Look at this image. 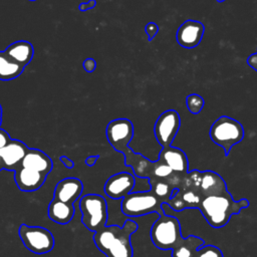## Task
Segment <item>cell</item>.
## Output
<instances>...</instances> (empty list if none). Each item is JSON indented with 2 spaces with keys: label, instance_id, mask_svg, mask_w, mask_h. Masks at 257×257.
Masks as SVG:
<instances>
[{
  "label": "cell",
  "instance_id": "cell-13",
  "mask_svg": "<svg viewBox=\"0 0 257 257\" xmlns=\"http://www.w3.org/2000/svg\"><path fill=\"white\" fill-rule=\"evenodd\" d=\"M29 148L19 140H12L0 150L4 170L16 171L22 164V161Z\"/></svg>",
  "mask_w": 257,
  "mask_h": 257
},
{
  "label": "cell",
  "instance_id": "cell-19",
  "mask_svg": "<svg viewBox=\"0 0 257 257\" xmlns=\"http://www.w3.org/2000/svg\"><path fill=\"white\" fill-rule=\"evenodd\" d=\"M125 157V165L133 168L134 173L139 178H147L151 179L153 177V171L155 162H151L141 154H137L133 152L131 149L124 155Z\"/></svg>",
  "mask_w": 257,
  "mask_h": 257
},
{
  "label": "cell",
  "instance_id": "cell-24",
  "mask_svg": "<svg viewBox=\"0 0 257 257\" xmlns=\"http://www.w3.org/2000/svg\"><path fill=\"white\" fill-rule=\"evenodd\" d=\"M24 66L11 59L4 51H0V80H11L18 77Z\"/></svg>",
  "mask_w": 257,
  "mask_h": 257
},
{
  "label": "cell",
  "instance_id": "cell-15",
  "mask_svg": "<svg viewBox=\"0 0 257 257\" xmlns=\"http://www.w3.org/2000/svg\"><path fill=\"white\" fill-rule=\"evenodd\" d=\"M45 175L20 166L14 175L15 183L20 191L23 192H33L38 190L46 180Z\"/></svg>",
  "mask_w": 257,
  "mask_h": 257
},
{
  "label": "cell",
  "instance_id": "cell-39",
  "mask_svg": "<svg viewBox=\"0 0 257 257\" xmlns=\"http://www.w3.org/2000/svg\"><path fill=\"white\" fill-rule=\"evenodd\" d=\"M30 1H35V0H30Z\"/></svg>",
  "mask_w": 257,
  "mask_h": 257
},
{
  "label": "cell",
  "instance_id": "cell-8",
  "mask_svg": "<svg viewBox=\"0 0 257 257\" xmlns=\"http://www.w3.org/2000/svg\"><path fill=\"white\" fill-rule=\"evenodd\" d=\"M105 136L115 151L125 155L130 151L128 144L134 137L133 122L127 118L113 119L106 125Z\"/></svg>",
  "mask_w": 257,
  "mask_h": 257
},
{
  "label": "cell",
  "instance_id": "cell-16",
  "mask_svg": "<svg viewBox=\"0 0 257 257\" xmlns=\"http://www.w3.org/2000/svg\"><path fill=\"white\" fill-rule=\"evenodd\" d=\"M158 160L168 165L175 173L187 174L189 172V161L187 155L179 148L173 146L163 148Z\"/></svg>",
  "mask_w": 257,
  "mask_h": 257
},
{
  "label": "cell",
  "instance_id": "cell-11",
  "mask_svg": "<svg viewBox=\"0 0 257 257\" xmlns=\"http://www.w3.org/2000/svg\"><path fill=\"white\" fill-rule=\"evenodd\" d=\"M205 32V26L200 21L186 20L178 28L176 39L185 48H194L199 45Z\"/></svg>",
  "mask_w": 257,
  "mask_h": 257
},
{
  "label": "cell",
  "instance_id": "cell-22",
  "mask_svg": "<svg viewBox=\"0 0 257 257\" xmlns=\"http://www.w3.org/2000/svg\"><path fill=\"white\" fill-rule=\"evenodd\" d=\"M47 214L49 219L53 222L58 224H67L74 216V207L73 204L52 199L48 205Z\"/></svg>",
  "mask_w": 257,
  "mask_h": 257
},
{
  "label": "cell",
  "instance_id": "cell-34",
  "mask_svg": "<svg viewBox=\"0 0 257 257\" xmlns=\"http://www.w3.org/2000/svg\"><path fill=\"white\" fill-rule=\"evenodd\" d=\"M60 161L64 165V167L67 168V169H72L74 167V163L69 158H67L65 156H61L60 157Z\"/></svg>",
  "mask_w": 257,
  "mask_h": 257
},
{
  "label": "cell",
  "instance_id": "cell-9",
  "mask_svg": "<svg viewBox=\"0 0 257 257\" xmlns=\"http://www.w3.org/2000/svg\"><path fill=\"white\" fill-rule=\"evenodd\" d=\"M181 126V117L177 110L169 109L160 114L154 126V134L162 148L172 146Z\"/></svg>",
  "mask_w": 257,
  "mask_h": 257
},
{
  "label": "cell",
  "instance_id": "cell-7",
  "mask_svg": "<svg viewBox=\"0 0 257 257\" xmlns=\"http://www.w3.org/2000/svg\"><path fill=\"white\" fill-rule=\"evenodd\" d=\"M18 235L26 249L32 253L45 254L54 248V237L44 227L21 224L18 229Z\"/></svg>",
  "mask_w": 257,
  "mask_h": 257
},
{
  "label": "cell",
  "instance_id": "cell-27",
  "mask_svg": "<svg viewBox=\"0 0 257 257\" xmlns=\"http://www.w3.org/2000/svg\"><path fill=\"white\" fill-rule=\"evenodd\" d=\"M186 104L191 113L198 114L203 109L205 100L201 95L197 93H191L186 98Z\"/></svg>",
  "mask_w": 257,
  "mask_h": 257
},
{
  "label": "cell",
  "instance_id": "cell-1",
  "mask_svg": "<svg viewBox=\"0 0 257 257\" xmlns=\"http://www.w3.org/2000/svg\"><path fill=\"white\" fill-rule=\"evenodd\" d=\"M249 206V201L245 198L234 201L231 194L227 191L220 195L204 197L198 209L213 228H222L228 224L234 214H238L242 209Z\"/></svg>",
  "mask_w": 257,
  "mask_h": 257
},
{
  "label": "cell",
  "instance_id": "cell-33",
  "mask_svg": "<svg viewBox=\"0 0 257 257\" xmlns=\"http://www.w3.org/2000/svg\"><path fill=\"white\" fill-rule=\"evenodd\" d=\"M247 63L254 69L257 71V52L251 54L248 58H247Z\"/></svg>",
  "mask_w": 257,
  "mask_h": 257
},
{
  "label": "cell",
  "instance_id": "cell-12",
  "mask_svg": "<svg viewBox=\"0 0 257 257\" xmlns=\"http://www.w3.org/2000/svg\"><path fill=\"white\" fill-rule=\"evenodd\" d=\"M124 231L114 240L108 250L105 252L106 257H133L134 250L131 244V236L138 230V224L127 219L124 222Z\"/></svg>",
  "mask_w": 257,
  "mask_h": 257
},
{
  "label": "cell",
  "instance_id": "cell-31",
  "mask_svg": "<svg viewBox=\"0 0 257 257\" xmlns=\"http://www.w3.org/2000/svg\"><path fill=\"white\" fill-rule=\"evenodd\" d=\"M11 141V138L9 137L8 133L2 128H0V150L4 148L9 142Z\"/></svg>",
  "mask_w": 257,
  "mask_h": 257
},
{
  "label": "cell",
  "instance_id": "cell-37",
  "mask_svg": "<svg viewBox=\"0 0 257 257\" xmlns=\"http://www.w3.org/2000/svg\"><path fill=\"white\" fill-rule=\"evenodd\" d=\"M1 121H2V107L0 104V125H1Z\"/></svg>",
  "mask_w": 257,
  "mask_h": 257
},
{
  "label": "cell",
  "instance_id": "cell-32",
  "mask_svg": "<svg viewBox=\"0 0 257 257\" xmlns=\"http://www.w3.org/2000/svg\"><path fill=\"white\" fill-rule=\"evenodd\" d=\"M95 5H96V1H95V0H89V1L86 2V3H80L79 6H78V9H79L80 11L84 12V11H87V10H89V9L94 8Z\"/></svg>",
  "mask_w": 257,
  "mask_h": 257
},
{
  "label": "cell",
  "instance_id": "cell-28",
  "mask_svg": "<svg viewBox=\"0 0 257 257\" xmlns=\"http://www.w3.org/2000/svg\"><path fill=\"white\" fill-rule=\"evenodd\" d=\"M196 257H224L220 248L214 245H203L196 253Z\"/></svg>",
  "mask_w": 257,
  "mask_h": 257
},
{
  "label": "cell",
  "instance_id": "cell-30",
  "mask_svg": "<svg viewBox=\"0 0 257 257\" xmlns=\"http://www.w3.org/2000/svg\"><path fill=\"white\" fill-rule=\"evenodd\" d=\"M82 65H83L84 70L87 71V72H92V71H94L95 68H96V62H95L94 58H90V57H89V58H86V59L83 61Z\"/></svg>",
  "mask_w": 257,
  "mask_h": 257
},
{
  "label": "cell",
  "instance_id": "cell-6",
  "mask_svg": "<svg viewBox=\"0 0 257 257\" xmlns=\"http://www.w3.org/2000/svg\"><path fill=\"white\" fill-rule=\"evenodd\" d=\"M163 202L150 190L130 193L122 198L120 203L121 212L130 217H140L151 213L163 215Z\"/></svg>",
  "mask_w": 257,
  "mask_h": 257
},
{
  "label": "cell",
  "instance_id": "cell-36",
  "mask_svg": "<svg viewBox=\"0 0 257 257\" xmlns=\"http://www.w3.org/2000/svg\"><path fill=\"white\" fill-rule=\"evenodd\" d=\"M4 169L3 167V162H2V158H1V154H0V171H2Z\"/></svg>",
  "mask_w": 257,
  "mask_h": 257
},
{
  "label": "cell",
  "instance_id": "cell-14",
  "mask_svg": "<svg viewBox=\"0 0 257 257\" xmlns=\"http://www.w3.org/2000/svg\"><path fill=\"white\" fill-rule=\"evenodd\" d=\"M83 185L77 178H65L59 181L54 189L53 199L73 204L82 194Z\"/></svg>",
  "mask_w": 257,
  "mask_h": 257
},
{
  "label": "cell",
  "instance_id": "cell-25",
  "mask_svg": "<svg viewBox=\"0 0 257 257\" xmlns=\"http://www.w3.org/2000/svg\"><path fill=\"white\" fill-rule=\"evenodd\" d=\"M149 182L151 185V191L163 202V204H168L176 188L173 185H171L169 181L163 179L152 178L149 179Z\"/></svg>",
  "mask_w": 257,
  "mask_h": 257
},
{
  "label": "cell",
  "instance_id": "cell-26",
  "mask_svg": "<svg viewBox=\"0 0 257 257\" xmlns=\"http://www.w3.org/2000/svg\"><path fill=\"white\" fill-rule=\"evenodd\" d=\"M174 174H175V172L168 165L163 163L162 161L158 160V161L155 162L154 171H153V177L152 178L163 179V180L169 181L173 177Z\"/></svg>",
  "mask_w": 257,
  "mask_h": 257
},
{
  "label": "cell",
  "instance_id": "cell-2",
  "mask_svg": "<svg viewBox=\"0 0 257 257\" xmlns=\"http://www.w3.org/2000/svg\"><path fill=\"white\" fill-rule=\"evenodd\" d=\"M201 172L194 170L188 172L179 189H175L168 205L175 211L180 212L187 208H198L203 199L200 190Z\"/></svg>",
  "mask_w": 257,
  "mask_h": 257
},
{
  "label": "cell",
  "instance_id": "cell-4",
  "mask_svg": "<svg viewBox=\"0 0 257 257\" xmlns=\"http://www.w3.org/2000/svg\"><path fill=\"white\" fill-rule=\"evenodd\" d=\"M244 127L238 120L222 115L217 118L210 127V138L220 146L226 156L229 155L233 146L240 143L244 138Z\"/></svg>",
  "mask_w": 257,
  "mask_h": 257
},
{
  "label": "cell",
  "instance_id": "cell-29",
  "mask_svg": "<svg viewBox=\"0 0 257 257\" xmlns=\"http://www.w3.org/2000/svg\"><path fill=\"white\" fill-rule=\"evenodd\" d=\"M145 30H146V33L148 35L149 40H152L157 35V33L159 32V26L155 22H150L146 25Z\"/></svg>",
  "mask_w": 257,
  "mask_h": 257
},
{
  "label": "cell",
  "instance_id": "cell-20",
  "mask_svg": "<svg viewBox=\"0 0 257 257\" xmlns=\"http://www.w3.org/2000/svg\"><path fill=\"white\" fill-rule=\"evenodd\" d=\"M4 52L14 61L23 65L24 67L32 60L34 55V48L29 41L18 40L11 43Z\"/></svg>",
  "mask_w": 257,
  "mask_h": 257
},
{
  "label": "cell",
  "instance_id": "cell-5",
  "mask_svg": "<svg viewBox=\"0 0 257 257\" xmlns=\"http://www.w3.org/2000/svg\"><path fill=\"white\" fill-rule=\"evenodd\" d=\"M79 210L82 224L91 232H96L106 225L107 204L98 194H87L80 198Z\"/></svg>",
  "mask_w": 257,
  "mask_h": 257
},
{
  "label": "cell",
  "instance_id": "cell-23",
  "mask_svg": "<svg viewBox=\"0 0 257 257\" xmlns=\"http://www.w3.org/2000/svg\"><path fill=\"white\" fill-rule=\"evenodd\" d=\"M204 243L202 238L190 235L172 249V257H196L197 250L203 246Z\"/></svg>",
  "mask_w": 257,
  "mask_h": 257
},
{
  "label": "cell",
  "instance_id": "cell-38",
  "mask_svg": "<svg viewBox=\"0 0 257 257\" xmlns=\"http://www.w3.org/2000/svg\"><path fill=\"white\" fill-rule=\"evenodd\" d=\"M219 3H222V2H224V1H226V0H217Z\"/></svg>",
  "mask_w": 257,
  "mask_h": 257
},
{
  "label": "cell",
  "instance_id": "cell-35",
  "mask_svg": "<svg viewBox=\"0 0 257 257\" xmlns=\"http://www.w3.org/2000/svg\"><path fill=\"white\" fill-rule=\"evenodd\" d=\"M98 158H99L98 155H96V156H89V157L86 158L85 164H86L88 167H92V166L95 165V163H96V161L98 160Z\"/></svg>",
  "mask_w": 257,
  "mask_h": 257
},
{
  "label": "cell",
  "instance_id": "cell-18",
  "mask_svg": "<svg viewBox=\"0 0 257 257\" xmlns=\"http://www.w3.org/2000/svg\"><path fill=\"white\" fill-rule=\"evenodd\" d=\"M200 190L203 198L213 195H220L228 191L224 179L213 171L201 172Z\"/></svg>",
  "mask_w": 257,
  "mask_h": 257
},
{
  "label": "cell",
  "instance_id": "cell-10",
  "mask_svg": "<svg viewBox=\"0 0 257 257\" xmlns=\"http://www.w3.org/2000/svg\"><path fill=\"white\" fill-rule=\"evenodd\" d=\"M135 177L127 172H120L110 176L103 187L105 195L111 199H122L135 187Z\"/></svg>",
  "mask_w": 257,
  "mask_h": 257
},
{
  "label": "cell",
  "instance_id": "cell-17",
  "mask_svg": "<svg viewBox=\"0 0 257 257\" xmlns=\"http://www.w3.org/2000/svg\"><path fill=\"white\" fill-rule=\"evenodd\" d=\"M21 166L47 176L53 168V163L48 155H46L44 152L38 149H29L22 161Z\"/></svg>",
  "mask_w": 257,
  "mask_h": 257
},
{
  "label": "cell",
  "instance_id": "cell-3",
  "mask_svg": "<svg viewBox=\"0 0 257 257\" xmlns=\"http://www.w3.org/2000/svg\"><path fill=\"white\" fill-rule=\"evenodd\" d=\"M150 235L153 244L161 250H172L184 239L179 220L165 213L154 222Z\"/></svg>",
  "mask_w": 257,
  "mask_h": 257
},
{
  "label": "cell",
  "instance_id": "cell-21",
  "mask_svg": "<svg viewBox=\"0 0 257 257\" xmlns=\"http://www.w3.org/2000/svg\"><path fill=\"white\" fill-rule=\"evenodd\" d=\"M124 229H125L124 225L121 227L117 225H110V226L105 225L101 229L94 232L93 241L95 246L100 252L105 254V252L114 242V240L124 231Z\"/></svg>",
  "mask_w": 257,
  "mask_h": 257
}]
</instances>
